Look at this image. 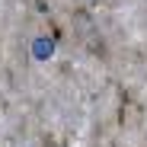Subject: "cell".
Listing matches in <instances>:
<instances>
[{
	"label": "cell",
	"instance_id": "6da1fadb",
	"mask_svg": "<svg viewBox=\"0 0 147 147\" xmlns=\"http://www.w3.org/2000/svg\"><path fill=\"white\" fill-rule=\"evenodd\" d=\"M35 55H38V58L51 55V42H38V45H35Z\"/></svg>",
	"mask_w": 147,
	"mask_h": 147
}]
</instances>
